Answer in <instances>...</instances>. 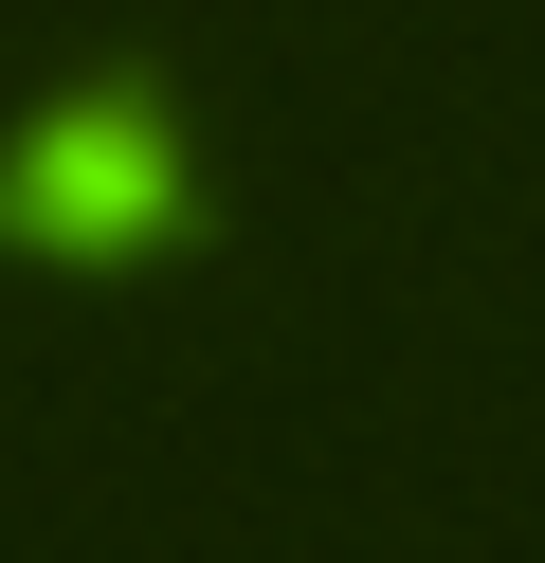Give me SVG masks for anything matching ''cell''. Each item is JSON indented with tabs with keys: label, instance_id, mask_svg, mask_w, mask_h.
<instances>
[{
	"label": "cell",
	"instance_id": "6da1fadb",
	"mask_svg": "<svg viewBox=\"0 0 545 563\" xmlns=\"http://www.w3.org/2000/svg\"><path fill=\"white\" fill-rule=\"evenodd\" d=\"M182 219V146L145 110H55L19 128V164H0V236H145Z\"/></svg>",
	"mask_w": 545,
	"mask_h": 563
}]
</instances>
